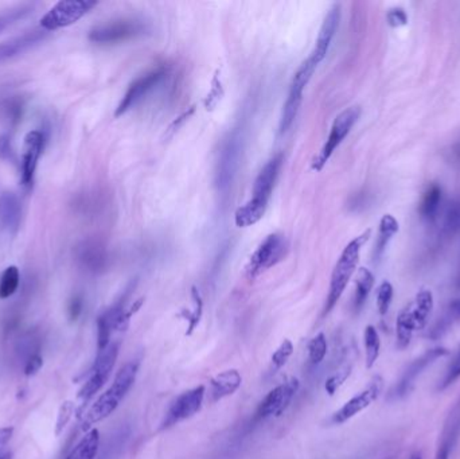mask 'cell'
I'll return each mask as SVG.
<instances>
[{"instance_id":"1","label":"cell","mask_w":460,"mask_h":459,"mask_svg":"<svg viewBox=\"0 0 460 459\" xmlns=\"http://www.w3.org/2000/svg\"><path fill=\"white\" fill-rule=\"evenodd\" d=\"M139 365H140L139 361L134 360L127 363L117 372L112 385L96 400L93 405L89 408V411L86 412L82 421L84 431L92 430L91 427L93 424L108 418L109 415H112L116 411V408L120 405L122 399L125 397V395L130 392L135 382L139 372Z\"/></svg>"},{"instance_id":"2","label":"cell","mask_w":460,"mask_h":459,"mask_svg":"<svg viewBox=\"0 0 460 459\" xmlns=\"http://www.w3.org/2000/svg\"><path fill=\"white\" fill-rule=\"evenodd\" d=\"M370 234H372V230H365L362 234H360L358 237H355L354 240L347 244L346 248L343 249L342 255L339 257L338 261H337V264L334 267L333 275H331L330 290H328V295H327V300H326L323 317L327 315L328 312H331V310L335 307V305L338 303L343 291L346 290L347 284L352 279V273L357 270L361 249H362L364 244L369 240Z\"/></svg>"},{"instance_id":"3","label":"cell","mask_w":460,"mask_h":459,"mask_svg":"<svg viewBox=\"0 0 460 459\" xmlns=\"http://www.w3.org/2000/svg\"><path fill=\"white\" fill-rule=\"evenodd\" d=\"M243 149L244 136L240 131L231 132L225 140L217 162L214 183L218 191L225 193L231 186L240 167Z\"/></svg>"},{"instance_id":"4","label":"cell","mask_w":460,"mask_h":459,"mask_svg":"<svg viewBox=\"0 0 460 459\" xmlns=\"http://www.w3.org/2000/svg\"><path fill=\"white\" fill-rule=\"evenodd\" d=\"M120 349V342H110L104 351H98L95 364L91 368L88 378L79 392V399L81 400L82 408L100 391L108 381L109 376L115 368Z\"/></svg>"},{"instance_id":"5","label":"cell","mask_w":460,"mask_h":459,"mask_svg":"<svg viewBox=\"0 0 460 459\" xmlns=\"http://www.w3.org/2000/svg\"><path fill=\"white\" fill-rule=\"evenodd\" d=\"M288 252V242L283 234L273 233L258 245L255 254L246 264V278L255 279L260 273L275 267L280 263Z\"/></svg>"},{"instance_id":"6","label":"cell","mask_w":460,"mask_h":459,"mask_svg":"<svg viewBox=\"0 0 460 459\" xmlns=\"http://www.w3.org/2000/svg\"><path fill=\"white\" fill-rule=\"evenodd\" d=\"M360 116H361L360 107H350L339 113L333 123L330 135L327 137L323 149H321V152L312 161V170L321 171L325 167L326 163L328 162L334 151L338 149L340 143L346 139V136L350 134L352 127L358 122Z\"/></svg>"},{"instance_id":"7","label":"cell","mask_w":460,"mask_h":459,"mask_svg":"<svg viewBox=\"0 0 460 459\" xmlns=\"http://www.w3.org/2000/svg\"><path fill=\"white\" fill-rule=\"evenodd\" d=\"M97 6L95 0H61L53 6L41 19V28L45 31H54L68 28L80 21Z\"/></svg>"},{"instance_id":"8","label":"cell","mask_w":460,"mask_h":459,"mask_svg":"<svg viewBox=\"0 0 460 459\" xmlns=\"http://www.w3.org/2000/svg\"><path fill=\"white\" fill-rule=\"evenodd\" d=\"M316 68L318 67L315 64H312L310 60H307V61H304L301 64V67L299 68L295 77L292 79L288 97H287L284 107H283L280 125H279V130H280L282 135L289 130V127L292 125V123L295 120L299 108H300V104H301V100H303V92H304L309 81L311 80L312 74H314V72L316 70Z\"/></svg>"},{"instance_id":"9","label":"cell","mask_w":460,"mask_h":459,"mask_svg":"<svg viewBox=\"0 0 460 459\" xmlns=\"http://www.w3.org/2000/svg\"><path fill=\"white\" fill-rule=\"evenodd\" d=\"M299 385L300 384L298 378H292L280 384L279 387L273 388L258 404L253 416V421L258 423L273 416L275 418L282 416L291 404L297 392L299 391Z\"/></svg>"},{"instance_id":"10","label":"cell","mask_w":460,"mask_h":459,"mask_svg":"<svg viewBox=\"0 0 460 459\" xmlns=\"http://www.w3.org/2000/svg\"><path fill=\"white\" fill-rule=\"evenodd\" d=\"M205 393L206 390L203 385H198L192 390L180 393L168 407L159 430H168L178 423L192 418L195 414H198L202 408Z\"/></svg>"},{"instance_id":"11","label":"cell","mask_w":460,"mask_h":459,"mask_svg":"<svg viewBox=\"0 0 460 459\" xmlns=\"http://www.w3.org/2000/svg\"><path fill=\"white\" fill-rule=\"evenodd\" d=\"M448 354V351L444 348H433L431 351H427L419 358L413 360L409 366L406 368L398 382L393 387L392 391L389 392L388 399L389 400H400L404 399L406 395H409L413 390L416 380L421 376V373L437 360Z\"/></svg>"},{"instance_id":"12","label":"cell","mask_w":460,"mask_h":459,"mask_svg":"<svg viewBox=\"0 0 460 459\" xmlns=\"http://www.w3.org/2000/svg\"><path fill=\"white\" fill-rule=\"evenodd\" d=\"M147 28L143 22L134 19L116 21L108 25H103L93 28L89 33V40L95 43H117V42L132 40L139 35H143Z\"/></svg>"},{"instance_id":"13","label":"cell","mask_w":460,"mask_h":459,"mask_svg":"<svg viewBox=\"0 0 460 459\" xmlns=\"http://www.w3.org/2000/svg\"><path fill=\"white\" fill-rule=\"evenodd\" d=\"M166 76H167L166 68L159 67V68L151 70L147 74L142 76L134 84H131L127 94L122 97V103L116 109L115 116L119 118L125 112H128L130 109L136 107L140 101H143L146 98V96L151 94L166 79Z\"/></svg>"},{"instance_id":"14","label":"cell","mask_w":460,"mask_h":459,"mask_svg":"<svg viewBox=\"0 0 460 459\" xmlns=\"http://www.w3.org/2000/svg\"><path fill=\"white\" fill-rule=\"evenodd\" d=\"M46 137L45 134L34 130L25 136L23 149H22V161H21V182L26 190L31 189L38 161L45 149Z\"/></svg>"},{"instance_id":"15","label":"cell","mask_w":460,"mask_h":459,"mask_svg":"<svg viewBox=\"0 0 460 459\" xmlns=\"http://www.w3.org/2000/svg\"><path fill=\"white\" fill-rule=\"evenodd\" d=\"M384 388V381L379 376H376L370 381L364 391L357 393L347 403L342 405L338 411L333 415L331 421L334 424H343L347 420L354 418L360 412H362L367 407L373 404L379 399L381 392Z\"/></svg>"},{"instance_id":"16","label":"cell","mask_w":460,"mask_h":459,"mask_svg":"<svg viewBox=\"0 0 460 459\" xmlns=\"http://www.w3.org/2000/svg\"><path fill=\"white\" fill-rule=\"evenodd\" d=\"M21 203L14 193L4 191L0 196V248L10 243L19 230Z\"/></svg>"},{"instance_id":"17","label":"cell","mask_w":460,"mask_h":459,"mask_svg":"<svg viewBox=\"0 0 460 459\" xmlns=\"http://www.w3.org/2000/svg\"><path fill=\"white\" fill-rule=\"evenodd\" d=\"M339 21H340V6L334 4L326 15L325 22L319 31L315 47L312 50L311 55L309 57V60L316 67L325 60L326 55L330 50L331 42L334 40L339 28Z\"/></svg>"},{"instance_id":"18","label":"cell","mask_w":460,"mask_h":459,"mask_svg":"<svg viewBox=\"0 0 460 459\" xmlns=\"http://www.w3.org/2000/svg\"><path fill=\"white\" fill-rule=\"evenodd\" d=\"M282 164H283V155L277 154L258 173L253 186V197L251 198L253 203L268 208L272 190L275 188V182L277 179Z\"/></svg>"},{"instance_id":"19","label":"cell","mask_w":460,"mask_h":459,"mask_svg":"<svg viewBox=\"0 0 460 459\" xmlns=\"http://www.w3.org/2000/svg\"><path fill=\"white\" fill-rule=\"evenodd\" d=\"M460 435V399L449 411L436 448L435 459H449Z\"/></svg>"},{"instance_id":"20","label":"cell","mask_w":460,"mask_h":459,"mask_svg":"<svg viewBox=\"0 0 460 459\" xmlns=\"http://www.w3.org/2000/svg\"><path fill=\"white\" fill-rule=\"evenodd\" d=\"M46 37H47V31L33 30L25 33L21 37L0 43V62H4L10 58H14L16 55L28 52V49L41 43Z\"/></svg>"},{"instance_id":"21","label":"cell","mask_w":460,"mask_h":459,"mask_svg":"<svg viewBox=\"0 0 460 459\" xmlns=\"http://www.w3.org/2000/svg\"><path fill=\"white\" fill-rule=\"evenodd\" d=\"M433 306H435V302H433L432 293L430 290L419 291L415 299L408 306H406V311L413 322L416 332L422 330L428 324V321L432 314Z\"/></svg>"},{"instance_id":"22","label":"cell","mask_w":460,"mask_h":459,"mask_svg":"<svg viewBox=\"0 0 460 459\" xmlns=\"http://www.w3.org/2000/svg\"><path fill=\"white\" fill-rule=\"evenodd\" d=\"M243 378L237 369H228L216 378L210 380V397L212 402L216 403L228 396H231L234 392L241 387Z\"/></svg>"},{"instance_id":"23","label":"cell","mask_w":460,"mask_h":459,"mask_svg":"<svg viewBox=\"0 0 460 459\" xmlns=\"http://www.w3.org/2000/svg\"><path fill=\"white\" fill-rule=\"evenodd\" d=\"M79 259L92 272H101L108 266V252L104 245L97 242H85L79 248Z\"/></svg>"},{"instance_id":"24","label":"cell","mask_w":460,"mask_h":459,"mask_svg":"<svg viewBox=\"0 0 460 459\" xmlns=\"http://www.w3.org/2000/svg\"><path fill=\"white\" fill-rule=\"evenodd\" d=\"M459 321L460 298H456L452 302H449L444 314L437 319L436 324H433L432 329L428 333V338L439 339V338L444 337L449 332V329Z\"/></svg>"},{"instance_id":"25","label":"cell","mask_w":460,"mask_h":459,"mask_svg":"<svg viewBox=\"0 0 460 459\" xmlns=\"http://www.w3.org/2000/svg\"><path fill=\"white\" fill-rule=\"evenodd\" d=\"M400 230L398 221L392 215H384L379 221V237L374 245V261L381 260L386 251L388 244L391 243L393 236Z\"/></svg>"},{"instance_id":"26","label":"cell","mask_w":460,"mask_h":459,"mask_svg":"<svg viewBox=\"0 0 460 459\" xmlns=\"http://www.w3.org/2000/svg\"><path fill=\"white\" fill-rule=\"evenodd\" d=\"M100 450V432L92 429L70 451L67 459H96Z\"/></svg>"},{"instance_id":"27","label":"cell","mask_w":460,"mask_h":459,"mask_svg":"<svg viewBox=\"0 0 460 459\" xmlns=\"http://www.w3.org/2000/svg\"><path fill=\"white\" fill-rule=\"evenodd\" d=\"M130 436H131L130 426H122L120 429H117L110 435L98 459H120L122 451L130 441Z\"/></svg>"},{"instance_id":"28","label":"cell","mask_w":460,"mask_h":459,"mask_svg":"<svg viewBox=\"0 0 460 459\" xmlns=\"http://www.w3.org/2000/svg\"><path fill=\"white\" fill-rule=\"evenodd\" d=\"M442 205V188L436 183H432L425 190L419 206L420 216L425 221H433Z\"/></svg>"},{"instance_id":"29","label":"cell","mask_w":460,"mask_h":459,"mask_svg":"<svg viewBox=\"0 0 460 459\" xmlns=\"http://www.w3.org/2000/svg\"><path fill=\"white\" fill-rule=\"evenodd\" d=\"M373 285H374V275L367 268H360L355 280V294L352 302V307L355 312L361 311L364 307L370 291L373 290Z\"/></svg>"},{"instance_id":"30","label":"cell","mask_w":460,"mask_h":459,"mask_svg":"<svg viewBox=\"0 0 460 459\" xmlns=\"http://www.w3.org/2000/svg\"><path fill=\"white\" fill-rule=\"evenodd\" d=\"M265 210H267L265 206L258 205V203H253L252 200H249L244 206H241L236 210L234 222L238 228L252 227L263 218V216L265 215Z\"/></svg>"},{"instance_id":"31","label":"cell","mask_w":460,"mask_h":459,"mask_svg":"<svg viewBox=\"0 0 460 459\" xmlns=\"http://www.w3.org/2000/svg\"><path fill=\"white\" fill-rule=\"evenodd\" d=\"M416 333L413 322L408 314L406 307L401 310L397 317V322H396V337H397V348L400 351H404L406 348L409 346L410 341L413 334Z\"/></svg>"},{"instance_id":"32","label":"cell","mask_w":460,"mask_h":459,"mask_svg":"<svg viewBox=\"0 0 460 459\" xmlns=\"http://www.w3.org/2000/svg\"><path fill=\"white\" fill-rule=\"evenodd\" d=\"M364 344H365L366 368L370 369L377 363L381 351V339L379 332L374 326L369 324L364 333Z\"/></svg>"},{"instance_id":"33","label":"cell","mask_w":460,"mask_h":459,"mask_svg":"<svg viewBox=\"0 0 460 459\" xmlns=\"http://www.w3.org/2000/svg\"><path fill=\"white\" fill-rule=\"evenodd\" d=\"M19 282H21V273L18 267L15 266L7 267L0 278V299L13 297L19 287Z\"/></svg>"},{"instance_id":"34","label":"cell","mask_w":460,"mask_h":459,"mask_svg":"<svg viewBox=\"0 0 460 459\" xmlns=\"http://www.w3.org/2000/svg\"><path fill=\"white\" fill-rule=\"evenodd\" d=\"M191 298H192V302H194V310L183 311L182 312V317H185L189 321V327H188L186 336H191L192 334V332L200 324L201 318H202V298H201V294H200V291H198L197 287H192L191 288Z\"/></svg>"},{"instance_id":"35","label":"cell","mask_w":460,"mask_h":459,"mask_svg":"<svg viewBox=\"0 0 460 459\" xmlns=\"http://www.w3.org/2000/svg\"><path fill=\"white\" fill-rule=\"evenodd\" d=\"M3 119L10 125H18L23 116V103L19 98H8L1 104Z\"/></svg>"},{"instance_id":"36","label":"cell","mask_w":460,"mask_h":459,"mask_svg":"<svg viewBox=\"0 0 460 459\" xmlns=\"http://www.w3.org/2000/svg\"><path fill=\"white\" fill-rule=\"evenodd\" d=\"M307 351L311 365H319L325 360L327 354V339L323 333H319L318 336L312 338L307 345Z\"/></svg>"},{"instance_id":"37","label":"cell","mask_w":460,"mask_h":459,"mask_svg":"<svg viewBox=\"0 0 460 459\" xmlns=\"http://www.w3.org/2000/svg\"><path fill=\"white\" fill-rule=\"evenodd\" d=\"M352 364L342 365L334 375H331L330 378H327L325 388L326 392H327L330 396H333V395H334L335 392L338 391L339 388L345 384V381H346V380L349 378V376L352 375Z\"/></svg>"},{"instance_id":"38","label":"cell","mask_w":460,"mask_h":459,"mask_svg":"<svg viewBox=\"0 0 460 459\" xmlns=\"http://www.w3.org/2000/svg\"><path fill=\"white\" fill-rule=\"evenodd\" d=\"M292 353H294V344L289 339H284L280 344V346L272 354L271 364L273 373L277 372L279 369H282L287 364V361L289 360Z\"/></svg>"},{"instance_id":"39","label":"cell","mask_w":460,"mask_h":459,"mask_svg":"<svg viewBox=\"0 0 460 459\" xmlns=\"http://www.w3.org/2000/svg\"><path fill=\"white\" fill-rule=\"evenodd\" d=\"M393 294H394V290H393L391 282L385 280L379 284V290H377V307H379V315L384 317L388 314V311L391 309V305H392Z\"/></svg>"},{"instance_id":"40","label":"cell","mask_w":460,"mask_h":459,"mask_svg":"<svg viewBox=\"0 0 460 459\" xmlns=\"http://www.w3.org/2000/svg\"><path fill=\"white\" fill-rule=\"evenodd\" d=\"M76 411V404L70 400H67L64 402L61 407H59V411H58V416H57V421H55V436H59L64 430L67 429L70 419L73 416Z\"/></svg>"},{"instance_id":"41","label":"cell","mask_w":460,"mask_h":459,"mask_svg":"<svg viewBox=\"0 0 460 459\" xmlns=\"http://www.w3.org/2000/svg\"><path fill=\"white\" fill-rule=\"evenodd\" d=\"M30 13H33V6H22L11 10L10 13L0 15V33L15 25L18 21L26 18Z\"/></svg>"},{"instance_id":"42","label":"cell","mask_w":460,"mask_h":459,"mask_svg":"<svg viewBox=\"0 0 460 459\" xmlns=\"http://www.w3.org/2000/svg\"><path fill=\"white\" fill-rule=\"evenodd\" d=\"M444 230L448 233L460 232V201L449 203L444 217Z\"/></svg>"},{"instance_id":"43","label":"cell","mask_w":460,"mask_h":459,"mask_svg":"<svg viewBox=\"0 0 460 459\" xmlns=\"http://www.w3.org/2000/svg\"><path fill=\"white\" fill-rule=\"evenodd\" d=\"M460 378V351L458 354L454 357V360L451 361V364L448 365L447 368L446 375L442 380V384L439 385V390L443 391L448 388L449 385H452L458 378Z\"/></svg>"},{"instance_id":"44","label":"cell","mask_w":460,"mask_h":459,"mask_svg":"<svg viewBox=\"0 0 460 459\" xmlns=\"http://www.w3.org/2000/svg\"><path fill=\"white\" fill-rule=\"evenodd\" d=\"M386 21L392 28H401L408 25V15L403 7H393L386 14Z\"/></svg>"},{"instance_id":"45","label":"cell","mask_w":460,"mask_h":459,"mask_svg":"<svg viewBox=\"0 0 460 459\" xmlns=\"http://www.w3.org/2000/svg\"><path fill=\"white\" fill-rule=\"evenodd\" d=\"M224 95V91H222V86H221V82L218 80V77H214L213 79V82H212V91L210 94L207 95V98L205 101V106H206V109H213L218 104V101L221 100V97Z\"/></svg>"},{"instance_id":"46","label":"cell","mask_w":460,"mask_h":459,"mask_svg":"<svg viewBox=\"0 0 460 459\" xmlns=\"http://www.w3.org/2000/svg\"><path fill=\"white\" fill-rule=\"evenodd\" d=\"M42 365H43V360H42V357L40 354H34V356H31V357L28 358V363H26V366H25V375L28 376V378L37 375V373L40 372Z\"/></svg>"},{"instance_id":"47","label":"cell","mask_w":460,"mask_h":459,"mask_svg":"<svg viewBox=\"0 0 460 459\" xmlns=\"http://www.w3.org/2000/svg\"><path fill=\"white\" fill-rule=\"evenodd\" d=\"M13 157V147H11V139L8 135L0 136V159L8 161Z\"/></svg>"},{"instance_id":"48","label":"cell","mask_w":460,"mask_h":459,"mask_svg":"<svg viewBox=\"0 0 460 459\" xmlns=\"http://www.w3.org/2000/svg\"><path fill=\"white\" fill-rule=\"evenodd\" d=\"M82 298L81 297H74L70 303H69V317H70V321H77L79 317L81 315L82 312Z\"/></svg>"},{"instance_id":"49","label":"cell","mask_w":460,"mask_h":459,"mask_svg":"<svg viewBox=\"0 0 460 459\" xmlns=\"http://www.w3.org/2000/svg\"><path fill=\"white\" fill-rule=\"evenodd\" d=\"M14 434V427H3L0 429V457L4 454L3 450L6 445L10 442V439L13 438Z\"/></svg>"},{"instance_id":"50","label":"cell","mask_w":460,"mask_h":459,"mask_svg":"<svg viewBox=\"0 0 460 459\" xmlns=\"http://www.w3.org/2000/svg\"><path fill=\"white\" fill-rule=\"evenodd\" d=\"M194 110H195V109L192 107V108L189 109L188 112H185L179 119H176V122L173 123V124L168 127V134H173V132L178 131V128L189 119L190 116L194 113Z\"/></svg>"},{"instance_id":"51","label":"cell","mask_w":460,"mask_h":459,"mask_svg":"<svg viewBox=\"0 0 460 459\" xmlns=\"http://www.w3.org/2000/svg\"><path fill=\"white\" fill-rule=\"evenodd\" d=\"M0 459H13V454L11 453H4Z\"/></svg>"},{"instance_id":"52","label":"cell","mask_w":460,"mask_h":459,"mask_svg":"<svg viewBox=\"0 0 460 459\" xmlns=\"http://www.w3.org/2000/svg\"><path fill=\"white\" fill-rule=\"evenodd\" d=\"M409 459H422V455H421V453H415L413 455H410Z\"/></svg>"},{"instance_id":"53","label":"cell","mask_w":460,"mask_h":459,"mask_svg":"<svg viewBox=\"0 0 460 459\" xmlns=\"http://www.w3.org/2000/svg\"><path fill=\"white\" fill-rule=\"evenodd\" d=\"M456 154H458V158H459V159H460V146H459V149H458V151H456Z\"/></svg>"},{"instance_id":"54","label":"cell","mask_w":460,"mask_h":459,"mask_svg":"<svg viewBox=\"0 0 460 459\" xmlns=\"http://www.w3.org/2000/svg\"><path fill=\"white\" fill-rule=\"evenodd\" d=\"M458 287H459L460 288V278H459V280H458Z\"/></svg>"},{"instance_id":"55","label":"cell","mask_w":460,"mask_h":459,"mask_svg":"<svg viewBox=\"0 0 460 459\" xmlns=\"http://www.w3.org/2000/svg\"><path fill=\"white\" fill-rule=\"evenodd\" d=\"M385 459H396L394 457H389V458H385Z\"/></svg>"}]
</instances>
